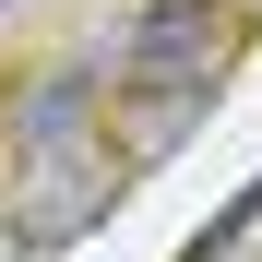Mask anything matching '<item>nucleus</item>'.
I'll use <instances>...</instances> for the list:
<instances>
[{"label": "nucleus", "instance_id": "obj_5", "mask_svg": "<svg viewBox=\"0 0 262 262\" xmlns=\"http://www.w3.org/2000/svg\"><path fill=\"white\" fill-rule=\"evenodd\" d=\"M0 262H36V238H24V227H0Z\"/></svg>", "mask_w": 262, "mask_h": 262}, {"label": "nucleus", "instance_id": "obj_4", "mask_svg": "<svg viewBox=\"0 0 262 262\" xmlns=\"http://www.w3.org/2000/svg\"><path fill=\"white\" fill-rule=\"evenodd\" d=\"M203 96H214V83H131V107H119V155H131V167L179 155L191 119H203Z\"/></svg>", "mask_w": 262, "mask_h": 262}, {"label": "nucleus", "instance_id": "obj_3", "mask_svg": "<svg viewBox=\"0 0 262 262\" xmlns=\"http://www.w3.org/2000/svg\"><path fill=\"white\" fill-rule=\"evenodd\" d=\"M107 60L83 48V60H60V72H36V83H12V155H36V143H83V131H107Z\"/></svg>", "mask_w": 262, "mask_h": 262}, {"label": "nucleus", "instance_id": "obj_2", "mask_svg": "<svg viewBox=\"0 0 262 262\" xmlns=\"http://www.w3.org/2000/svg\"><path fill=\"white\" fill-rule=\"evenodd\" d=\"M119 83H214L238 60V0H155L143 24L119 36V48H96Z\"/></svg>", "mask_w": 262, "mask_h": 262}, {"label": "nucleus", "instance_id": "obj_1", "mask_svg": "<svg viewBox=\"0 0 262 262\" xmlns=\"http://www.w3.org/2000/svg\"><path fill=\"white\" fill-rule=\"evenodd\" d=\"M119 179H131V155H107V131L36 143V155H12V214H24L36 250H60V238H83V227L119 203Z\"/></svg>", "mask_w": 262, "mask_h": 262}]
</instances>
